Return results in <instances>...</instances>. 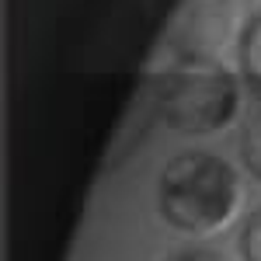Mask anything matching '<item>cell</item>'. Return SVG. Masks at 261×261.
I'll use <instances>...</instances> for the list:
<instances>
[{
	"label": "cell",
	"instance_id": "obj_1",
	"mask_svg": "<svg viewBox=\"0 0 261 261\" xmlns=\"http://www.w3.org/2000/svg\"><path fill=\"white\" fill-rule=\"evenodd\" d=\"M241 205L233 164L209 150H181L157 178V209L181 233H216Z\"/></svg>",
	"mask_w": 261,
	"mask_h": 261
},
{
	"label": "cell",
	"instance_id": "obj_2",
	"mask_svg": "<svg viewBox=\"0 0 261 261\" xmlns=\"http://www.w3.org/2000/svg\"><path fill=\"white\" fill-rule=\"evenodd\" d=\"M241 87L230 70L209 66H174L157 87V108L167 129L181 136H213L237 119Z\"/></svg>",
	"mask_w": 261,
	"mask_h": 261
},
{
	"label": "cell",
	"instance_id": "obj_3",
	"mask_svg": "<svg viewBox=\"0 0 261 261\" xmlns=\"http://www.w3.org/2000/svg\"><path fill=\"white\" fill-rule=\"evenodd\" d=\"M244 0H185L171 21L167 45L178 66H209L233 39Z\"/></svg>",
	"mask_w": 261,
	"mask_h": 261
},
{
	"label": "cell",
	"instance_id": "obj_4",
	"mask_svg": "<svg viewBox=\"0 0 261 261\" xmlns=\"http://www.w3.org/2000/svg\"><path fill=\"white\" fill-rule=\"evenodd\" d=\"M237 70L244 84L251 87V94L261 101V11L241 24L237 35Z\"/></svg>",
	"mask_w": 261,
	"mask_h": 261
},
{
	"label": "cell",
	"instance_id": "obj_5",
	"mask_svg": "<svg viewBox=\"0 0 261 261\" xmlns=\"http://www.w3.org/2000/svg\"><path fill=\"white\" fill-rule=\"evenodd\" d=\"M241 161L247 167V174L254 181H261V108L241 129Z\"/></svg>",
	"mask_w": 261,
	"mask_h": 261
},
{
	"label": "cell",
	"instance_id": "obj_6",
	"mask_svg": "<svg viewBox=\"0 0 261 261\" xmlns=\"http://www.w3.org/2000/svg\"><path fill=\"white\" fill-rule=\"evenodd\" d=\"M241 258L244 261H261V205L241 226Z\"/></svg>",
	"mask_w": 261,
	"mask_h": 261
},
{
	"label": "cell",
	"instance_id": "obj_7",
	"mask_svg": "<svg viewBox=\"0 0 261 261\" xmlns=\"http://www.w3.org/2000/svg\"><path fill=\"white\" fill-rule=\"evenodd\" d=\"M164 261H226V254H220L216 247H202V244H185L174 247Z\"/></svg>",
	"mask_w": 261,
	"mask_h": 261
}]
</instances>
